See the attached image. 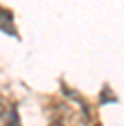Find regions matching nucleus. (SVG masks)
I'll return each mask as SVG.
<instances>
[{"label": "nucleus", "instance_id": "nucleus-1", "mask_svg": "<svg viewBox=\"0 0 124 126\" xmlns=\"http://www.w3.org/2000/svg\"><path fill=\"white\" fill-rule=\"evenodd\" d=\"M9 23H11V16H9V14H0V27H2V29H7V32H11Z\"/></svg>", "mask_w": 124, "mask_h": 126}]
</instances>
